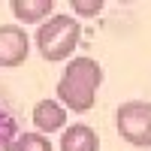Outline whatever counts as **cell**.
Masks as SVG:
<instances>
[{"label": "cell", "instance_id": "1", "mask_svg": "<svg viewBox=\"0 0 151 151\" xmlns=\"http://www.w3.org/2000/svg\"><path fill=\"white\" fill-rule=\"evenodd\" d=\"M103 82V67L94 58H73L58 79V103L73 112H91L97 103V88Z\"/></svg>", "mask_w": 151, "mask_h": 151}, {"label": "cell", "instance_id": "2", "mask_svg": "<svg viewBox=\"0 0 151 151\" xmlns=\"http://www.w3.org/2000/svg\"><path fill=\"white\" fill-rule=\"evenodd\" d=\"M82 40V24L73 15H52L40 24L36 30V48L45 60L60 64V60L73 58V48Z\"/></svg>", "mask_w": 151, "mask_h": 151}, {"label": "cell", "instance_id": "3", "mask_svg": "<svg viewBox=\"0 0 151 151\" xmlns=\"http://www.w3.org/2000/svg\"><path fill=\"white\" fill-rule=\"evenodd\" d=\"M115 124L124 142H130L136 148H151V103H145V100L121 103Z\"/></svg>", "mask_w": 151, "mask_h": 151}, {"label": "cell", "instance_id": "4", "mask_svg": "<svg viewBox=\"0 0 151 151\" xmlns=\"http://www.w3.org/2000/svg\"><path fill=\"white\" fill-rule=\"evenodd\" d=\"M30 55V40L24 27L3 24L0 27V67H21Z\"/></svg>", "mask_w": 151, "mask_h": 151}, {"label": "cell", "instance_id": "5", "mask_svg": "<svg viewBox=\"0 0 151 151\" xmlns=\"http://www.w3.org/2000/svg\"><path fill=\"white\" fill-rule=\"evenodd\" d=\"M33 124H36V133H42V136L64 130L67 127V109L58 100H40L33 106Z\"/></svg>", "mask_w": 151, "mask_h": 151}, {"label": "cell", "instance_id": "6", "mask_svg": "<svg viewBox=\"0 0 151 151\" xmlns=\"http://www.w3.org/2000/svg\"><path fill=\"white\" fill-rule=\"evenodd\" d=\"M60 151H100V136L88 124H73L64 127L60 136Z\"/></svg>", "mask_w": 151, "mask_h": 151}, {"label": "cell", "instance_id": "7", "mask_svg": "<svg viewBox=\"0 0 151 151\" xmlns=\"http://www.w3.org/2000/svg\"><path fill=\"white\" fill-rule=\"evenodd\" d=\"M9 9H12V15L18 21H24V24H30V21L42 24L45 18L55 15V0H12Z\"/></svg>", "mask_w": 151, "mask_h": 151}, {"label": "cell", "instance_id": "8", "mask_svg": "<svg viewBox=\"0 0 151 151\" xmlns=\"http://www.w3.org/2000/svg\"><path fill=\"white\" fill-rule=\"evenodd\" d=\"M12 151H52V142L42 133H21L12 142Z\"/></svg>", "mask_w": 151, "mask_h": 151}, {"label": "cell", "instance_id": "9", "mask_svg": "<svg viewBox=\"0 0 151 151\" xmlns=\"http://www.w3.org/2000/svg\"><path fill=\"white\" fill-rule=\"evenodd\" d=\"M15 118L0 106V151H12V142H15Z\"/></svg>", "mask_w": 151, "mask_h": 151}, {"label": "cell", "instance_id": "10", "mask_svg": "<svg viewBox=\"0 0 151 151\" xmlns=\"http://www.w3.org/2000/svg\"><path fill=\"white\" fill-rule=\"evenodd\" d=\"M73 12L82 18H94L103 12V0H73Z\"/></svg>", "mask_w": 151, "mask_h": 151}]
</instances>
